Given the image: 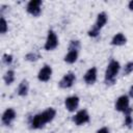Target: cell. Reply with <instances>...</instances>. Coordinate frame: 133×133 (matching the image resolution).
<instances>
[{"instance_id":"6da1fadb","label":"cell","mask_w":133,"mask_h":133,"mask_svg":"<svg viewBox=\"0 0 133 133\" xmlns=\"http://www.w3.org/2000/svg\"><path fill=\"white\" fill-rule=\"evenodd\" d=\"M56 115V110L54 108H48L42 113L35 114L30 123L32 129H41L43 128L47 123L51 122Z\"/></svg>"},{"instance_id":"7a4b0ae2","label":"cell","mask_w":133,"mask_h":133,"mask_svg":"<svg viewBox=\"0 0 133 133\" xmlns=\"http://www.w3.org/2000/svg\"><path fill=\"white\" fill-rule=\"evenodd\" d=\"M119 63L118 61L116 60H111L108 65H107V69H106V72H105V83L107 85H111L115 82V77L119 71Z\"/></svg>"},{"instance_id":"3957f363","label":"cell","mask_w":133,"mask_h":133,"mask_svg":"<svg viewBox=\"0 0 133 133\" xmlns=\"http://www.w3.org/2000/svg\"><path fill=\"white\" fill-rule=\"evenodd\" d=\"M106 22H107V15L105 12H100L97 17V21H96L95 25L88 31V35L91 37H97L98 34L100 33L101 28L106 24Z\"/></svg>"},{"instance_id":"277c9868","label":"cell","mask_w":133,"mask_h":133,"mask_svg":"<svg viewBox=\"0 0 133 133\" xmlns=\"http://www.w3.org/2000/svg\"><path fill=\"white\" fill-rule=\"evenodd\" d=\"M57 46H58V38H57L56 33L53 30H49L48 36H47V39H46V43L44 46L45 50L51 51V50H54Z\"/></svg>"},{"instance_id":"5b68a950","label":"cell","mask_w":133,"mask_h":133,"mask_svg":"<svg viewBox=\"0 0 133 133\" xmlns=\"http://www.w3.org/2000/svg\"><path fill=\"white\" fill-rule=\"evenodd\" d=\"M41 5H42V0H31L27 4V11L33 17H38L42 12Z\"/></svg>"},{"instance_id":"8992f818","label":"cell","mask_w":133,"mask_h":133,"mask_svg":"<svg viewBox=\"0 0 133 133\" xmlns=\"http://www.w3.org/2000/svg\"><path fill=\"white\" fill-rule=\"evenodd\" d=\"M73 122H74L77 126L86 124V123L89 122V114L87 113V111H86L85 109H82V110L78 111V112L73 116Z\"/></svg>"},{"instance_id":"52a82bcc","label":"cell","mask_w":133,"mask_h":133,"mask_svg":"<svg viewBox=\"0 0 133 133\" xmlns=\"http://www.w3.org/2000/svg\"><path fill=\"white\" fill-rule=\"evenodd\" d=\"M75 80H76L75 74L72 73V72H69L68 74H65V75L62 77V79L59 81L58 85H59L60 88H69V87H71V86L74 84Z\"/></svg>"},{"instance_id":"ba28073f","label":"cell","mask_w":133,"mask_h":133,"mask_svg":"<svg viewBox=\"0 0 133 133\" xmlns=\"http://www.w3.org/2000/svg\"><path fill=\"white\" fill-rule=\"evenodd\" d=\"M129 98L127 96H121L115 102V109L121 112H125L129 108Z\"/></svg>"},{"instance_id":"9c48e42d","label":"cell","mask_w":133,"mask_h":133,"mask_svg":"<svg viewBox=\"0 0 133 133\" xmlns=\"http://www.w3.org/2000/svg\"><path fill=\"white\" fill-rule=\"evenodd\" d=\"M15 118H16V111L12 108H8V109H6L3 112L2 117H1V121H2V124L3 125L9 126Z\"/></svg>"},{"instance_id":"30bf717a","label":"cell","mask_w":133,"mask_h":133,"mask_svg":"<svg viewBox=\"0 0 133 133\" xmlns=\"http://www.w3.org/2000/svg\"><path fill=\"white\" fill-rule=\"evenodd\" d=\"M51 75H52V68L48 64L44 65L41 71L38 72V75H37V78L39 81L42 82H47L50 78H51Z\"/></svg>"},{"instance_id":"8fae6325","label":"cell","mask_w":133,"mask_h":133,"mask_svg":"<svg viewBox=\"0 0 133 133\" xmlns=\"http://www.w3.org/2000/svg\"><path fill=\"white\" fill-rule=\"evenodd\" d=\"M64 106L69 111H75L79 106V98L77 96H72L65 99Z\"/></svg>"},{"instance_id":"7c38bea8","label":"cell","mask_w":133,"mask_h":133,"mask_svg":"<svg viewBox=\"0 0 133 133\" xmlns=\"http://www.w3.org/2000/svg\"><path fill=\"white\" fill-rule=\"evenodd\" d=\"M97 80V69L90 68L84 75V81L87 84H94Z\"/></svg>"},{"instance_id":"4fadbf2b","label":"cell","mask_w":133,"mask_h":133,"mask_svg":"<svg viewBox=\"0 0 133 133\" xmlns=\"http://www.w3.org/2000/svg\"><path fill=\"white\" fill-rule=\"evenodd\" d=\"M127 43V38H126V36L123 34V33H116L113 37H112V39H111V45H113V46H123V45H125Z\"/></svg>"},{"instance_id":"5bb4252c","label":"cell","mask_w":133,"mask_h":133,"mask_svg":"<svg viewBox=\"0 0 133 133\" xmlns=\"http://www.w3.org/2000/svg\"><path fill=\"white\" fill-rule=\"evenodd\" d=\"M28 90H29L28 81H27V80H22L21 83H20L19 86H18V90H17L18 95L21 96V97H25V96H27Z\"/></svg>"},{"instance_id":"9a60e30c","label":"cell","mask_w":133,"mask_h":133,"mask_svg":"<svg viewBox=\"0 0 133 133\" xmlns=\"http://www.w3.org/2000/svg\"><path fill=\"white\" fill-rule=\"evenodd\" d=\"M78 58V51H74V50H70L68 52V54L64 56V61L68 63H74Z\"/></svg>"},{"instance_id":"2e32d148","label":"cell","mask_w":133,"mask_h":133,"mask_svg":"<svg viewBox=\"0 0 133 133\" xmlns=\"http://www.w3.org/2000/svg\"><path fill=\"white\" fill-rule=\"evenodd\" d=\"M131 112H132V108H128L124 113H125V121H124V125L126 127H131L132 123H133V119L131 117Z\"/></svg>"},{"instance_id":"e0dca14e","label":"cell","mask_w":133,"mask_h":133,"mask_svg":"<svg viewBox=\"0 0 133 133\" xmlns=\"http://www.w3.org/2000/svg\"><path fill=\"white\" fill-rule=\"evenodd\" d=\"M14 80H15V72L11 71V70L7 71V72L5 73V75H4V81H5V84L9 85V84H11V83L14 82Z\"/></svg>"},{"instance_id":"ac0fdd59","label":"cell","mask_w":133,"mask_h":133,"mask_svg":"<svg viewBox=\"0 0 133 133\" xmlns=\"http://www.w3.org/2000/svg\"><path fill=\"white\" fill-rule=\"evenodd\" d=\"M39 57H41V56H39V54L34 53V52H30V53L26 54L25 59H26V60H28V61H36Z\"/></svg>"},{"instance_id":"d6986e66","label":"cell","mask_w":133,"mask_h":133,"mask_svg":"<svg viewBox=\"0 0 133 133\" xmlns=\"http://www.w3.org/2000/svg\"><path fill=\"white\" fill-rule=\"evenodd\" d=\"M132 72H133V61H129V62L125 65V68H124L123 75H124V76H127V75H129V74L132 73Z\"/></svg>"},{"instance_id":"ffe728a7","label":"cell","mask_w":133,"mask_h":133,"mask_svg":"<svg viewBox=\"0 0 133 133\" xmlns=\"http://www.w3.org/2000/svg\"><path fill=\"white\" fill-rule=\"evenodd\" d=\"M80 49V42L79 41H75V39H73V41H71V43H70V45H69V51L70 50H74V51H78Z\"/></svg>"},{"instance_id":"44dd1931","label":"cell","mask_w":133,"mask_h":133,"mask_svg":"<svg viewBox=\"0 0 133 133\" xmlns=\"http://www.w3.org/2000/svg\"><path fill=\"white\" fill-rule=\"evenodd\" d=\"M7 31V23L3 17H1V23H0V32L3 34Z\"/></svg>"},{"instance_id":"7402d4cb","label":"cell","mask_w":133,"mask_h":133,"mask_svg":"<svg viewBox=\"0 0 133 133\" xmlns=\"http://www.w3.org/2000/svg\"><path fill=\"white\" fill-rule=\"evenodd\" d=\"M2 61H3V63H5L7 65L10 64L12 62V55H10V54H3Z\"/></svg>"},{"instance_id":"603a6c76","label":"cell","mask_w":133,"mask_h":133,"mask_svg":"<svg viewBox=\"0 0 133 133\" xmlns=\"http://www.w3.org/2000/svg\"><path fill=\"white\" fill-rule=\"evenodd\" d=\"M97 133H109V131H108V129H107L106 127H103V128H101L100 130H98Z\"/></svg>"},{"instance_id":"cb8c5ba5","label":"cell","mask_w":133,"mask_h":133,"mask_svg":"<svg viewBox=\"0 0 133 133\" xmlns=\"http://www.w3.org/2000/svg\"><path fill=\"white\" fill-rule=\"evenodd\" d=\"M129 96L131 97V98H133V85L130 87V89H129Z\"/></svg>"},{"instance_id":"d4e9b609","label":"cell","mask_w":133,"mask_h":133,"mask_svg":"<svg viewBox=\"0 0 133 133\" xmlns=\"http://www.w3.org/2000/svg\"><path fill=\"white\" fill-rule=\"evenodd\" d=\"M128 6H129V9H130V10H133V0L129 2V5H128Z\"/></svg>"}]
</instances>
